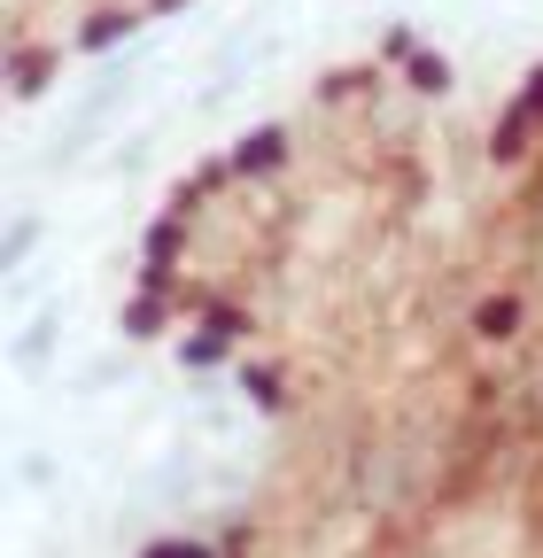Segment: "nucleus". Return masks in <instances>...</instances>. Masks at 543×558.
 I'll return each instance as SVG.
<instances>
[{
  "instance_id": "obj_2",
  "label": "nucleus",
  "mask_w": 543,
  "mask_h": 558,
  "mask_svg": "<svg viewBox=\"0 0 543 558\" xmlns=\"http://www.w3.org/2000/svg\"><path fill=\"white\" fill-rule=\"evenodd\" d=\"M32 248H39V218H16V226H9V248H0V271H24Z\"/></svg>"
},
{
  "instance_id": "obj_1",
  "label": "nucleus",
  "mask_w": 543,
  "mask_h": 558,
  "mask_svg": "<svg viewBox=\"0 0 543 558\" xmlns=\"http://www.w3.org/2000/svg\"><path fill=\"white\" fill-rule=\"evenodd\" d=\"M55 326H62V318H32V326L16 333V365H24V373H39V357H47V341H55Z\"/></svg>"
}]
</instances>
